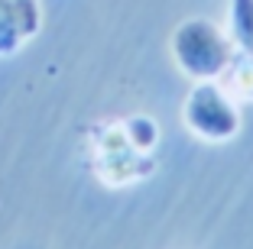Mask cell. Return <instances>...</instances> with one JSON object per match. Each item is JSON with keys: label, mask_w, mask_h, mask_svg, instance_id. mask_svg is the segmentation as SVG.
Here are the masks:
<instances>
[{"label": "cell", "mask_w": 253, "mask_h": 249, "mask_svg": "<svg viewBox=\"0 0 253 249\" xmlns=\"http://www.w3.org/2000/svg\"><path fill=\"white\" fill-rule=\"evenodd\" d=\"M42 26L39 0H0V59H10L36 39Z\"/></svg>", "instance_id": "obj_4"}, {"label": "cell", "mask_w": 253, "mask_h": 249, "mask_svg": "<svg viewBox=\"0 0 253 249\" xmlns=\"http://www.w3.org/2000/svg\"><path fill=\"white\" fill-rule=\"evenodd\" d=\"M221 81L240 104H253V52H240V49L234 52V59L224 68Z\"/></svg>", "instance_id": "obj_5"}, {"label": "cell", "mask_w": 253, "mask_h": 249, "mask_svg": "<svg viewBox=\"0 0 253 249\" xmlns=\"http://www.w3.org/2000/svg\"><path fill=\"white\" fill-rule=\"evenodd\" d=\"M169 52L175 68L188 81H211L221 78L224 68L231 65L237 45H234L227 26L208 20V16H188L172 30Z\"/></svg>", "instance_id": "obj_2"}, {"label": "cell", "mask_w": 253, "mask_h": 249, "mask_svg": "<svg viewBox=\"0 0 253 249\" xmlns=\"http://www.w3.org/2000/svg\"><path fill=\"white\" fill-rule=\"evenodd\" d=\"M182 126L201 142H231L244 126L240 101L224 88L221 78L192 81L182 104Z\"/></svg>", "instance_id": "obj_3"}, {"label": "cell", "mask_w": 253, "mask_h": 249, "mask_svg": "<svg viewBox=\"0 0 253 249\" xmlns=\"http://www.w3.org/2000/svg\"><path fill=\"white\" fill-rule=\"evenodd\" d=\"M227 33L240 52H253V0H231Z\"/></svg>", "instance_id": "obj_6"}, {"label": "cell", "mask_w": 253, "mask_h": 249, "mask_svg": "<svg viewBox=\"0 0 253 249\" xmlns=\"http://www.w3.org/2000/svg\"><path fill=\"white\" fill-rule=\"evenodd\" d=\"M159 123L146 113L97 120L84 133L82 152L104 188H133L156 172Z\"/></svg>", "instance_id": "obj_1"}]
</instances>
